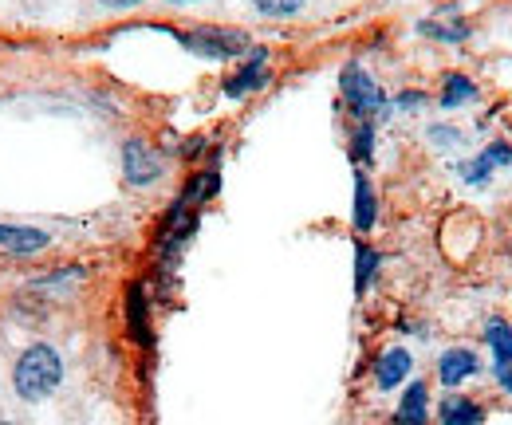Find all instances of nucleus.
<instances>
[{
	"mask_svg": "<svg viewBox=\"0 0 512 425\" xmlns=\"http://www.w3.org/2000/svg\"><path fill=\"white\" fill-rule=\"evenodd\" d=\"M60 378H64V363H60V355H56L52 347H44V343L28 347V351L20 355V363H16V390H20V398H28V402L48 398V394L60 386Z\"/></svg>",
	"mask_w": 512,
	"mask_h": 425,
	"instance_id": "obj_1",
	"label": "nucleus"
},
{
	"mask_svg": "<svg viewBox=\"0 0 512 425\" xmlns=\"http://www.w3.org/2000/svg\"><path fill=\"white\" fill-rule=\"evenodd\" d=\"M339 91H343L347 111H351L359 122H371L375 115H383L386 111L383 87H379L359 63H347V67H343V75H339Z\"/></svg>",
	"mask_w": 512,
	"mask_h": 425,
	"instance_id": "obj_2",
	"label": "nucleus"
},
{
	"mask_svg": "<svg viewBox=\"0 0 512 425\" xmlns=\"http://www.w3.org/2000/svg\"><path fill=\"white\" fill-rule=\"evenodd\" d=\"M182 48H190L197 56H209V60H237V56H249L253 44L245 32L237 28H197V32H174Z\"/></svg>",
	"mask_w": 512,
	"mask_h": 425,
	"instance_id": "obj_3",
	"label": "nucleus"
},
{
	"mask_svg": "<svg viewBox=\"0 0 512 425\" xmlns=\"http://www.w3.org/2000/svg\"><path fill=\"white\" fill-rule=\"evenodd\" d=\"M123 174H127L130 185H154L162 178V154L150 142L130 138L123 146Z\"/></svg>",
	"mask_w": 512,
	"mask_h": 425,
	"instance_id": "obj_4",
	"label": "nucleus"
},
{
	"mask_svg": "<svg viewBox=\"0 0 512 425\" xmlns=\"http://www.w3.org/2000/svg\"><path fill=\"white\" fill-rule=\"evenodd\" d=\"M264 83H268V52H264V48H253V52L245 56V63L225 79V95H229V99H245V95L260 91Z\"/></svg>",
	"mask_w": 512,
	"mask_h": 425,
	"instance_id": "obj_5",
	"label": "nucleus"
},
{
	"mask_svg": "<svg viewBox=\"0 0 512 425\" xmlns=\"http://www.w3.org/2000/svg\"><path fill=\"white\" fill-rule=\"evenodd\" d=\"M394 425H430V390L426 382H410L394 410Z\"/></svg>",
	"mask_w": 512,
	"mask_h": 425,
	"instance_id": "obj_6",
	"label": "nucleus"
},
{
	"mask_svg": "<svg viewBox=\"0 0 512 425\" xmlns=\"http://www.w3.org/2000/svg\"><path fill=\"white\" fill-rule=\"evenodd\" d=\"M477 370H481L477 351H469V347H449L446 355H442V363H438V378H442L446 386H461V382L473 378Z\"/></svg>",
	"mask_w": 512,
	"mask_h": 425,
	"instance_id": "obj_7",
	"label": "nucleus"
},
{
	"mask_svg": "<svg viewBox=\"0 0 512 425\" xmlns=\"http://www.w3.org/2000/svg\"><path fill=\"white\" fill-rule=\"evenodd\" d=\"M127 331L134 343H150V300L142 284H130L127 292Z\"/></svg>",
	"mask_w": 512,
	"mask_h": 425,
	"instance_id": "obj_8",
	"label": "nucleus"
},
{
	"mask_svg": "<svg viewBox=\"0 0 512 425\" xmlns=\"http://www.w3.org/2000/svg\"><path fill=\"white\" fill-rule=\"evenodd\" d=\"M438 418H442V425H485V406L465 398V394H449Z\"/></svg>",
	"mask_w": 512,
	"mask_h": 425,
	"instance_id": "obj_9",
	"label": "nucleus"
},
{
	"mask_svg": "<svg viewBox=\"0 0 512 425\" xmlns=\"http://www.w3.org/2000/svg\"><path fill=\"white\" fill-rule=\"evenodd\" d=\"M379 221V197L371 189V178L367 174H355V229L359 233H371Z\"/></svg>",
	"mask_w": 512,
	"mask_h": 425,
	"instance_id": "obj_10",
	"label": "nucleus"
},
{
	"mask_svg": "<svg viewBox=\"0 0 512 425\" xmlns=\"http://www.w3.org/2000/svg\"><path fill=\"white\" fill-rule=\"evenodd\" d=\"M410 366H414V359H410V351L394 347V351H386L383 359L375 363V382H379L383 390H394V386H402V378L410 374Z\"/></svg>",
	"mask_w": 512,
	"mask_h": 425,
	"instance_id": "obj_11",
	"label": "nucleus"
},
{
	"mask_svg": "<svg viewBox=\"0 0 512 425\" xmlns=\"http://www.w3.org/2000/svg\"><path fill=\"white\" fill-rule=\"evenodd\" d=\"M48 233L44 229H24V225H0V248H12V252H40L48 248Z\"/></svg>",
	"mask_w": 512,
	"mask_h": 425,
	"instance_id": "obj_12",
	"label": "nucleus"
},
{
	"mask_svg": "<svg viewBox=\"0 0 512 425\" xmlns=\"http://www.w3.org/2000/svg\"><path fill=\"white\" fill-rule=\"evenodd\" d=\"M485 343H489V351H493V366L512 363V327L505 323V319H489V327H485Z\"/></svg>",
	"mask_w": 512,
	"mask_h": 425,
	"instance_id": "obj_13",
	"label": "nucleus"
},
{
	"mask_svg": "<svg viewBox=\"0 0 512 425\" xmlns=\"http://www.w3.org/2000/svg\"><path fill=\"white\" fill-rule=\"evenodd\" d=\"M469 99H477V83L469 79V75H461V71H453L446 75V83H442V107L453 111V107H461V103H469Z\"/></svg>",
	"mask_w": 512,
	"mask_h": 425,
	"instance_id": "obj_14",
	"label": "nucleus"
},
{
	"mask_svg": "<svg viewBox=\"0 0 512 425\" xmlns=\"http://www.w3.org/2000/svg\"><path fill=\"white\" fill-rule=\"evenodd\" d=\"M375 268H379V252H375L371 244H355V292H359V296L367 292Z\"/></svg>",
	"mask_w": 512,
	"mask_h": 425,
	"instance_id": "obj_15",
	"label": "nucleus"
},
{
	"mask_svg": "<svg viewBox=\"0 0 512 425\" xmlns=\"http://www.w3.org/2000/svg\"><path fill=\"white\" fill-rule=\"evenodd\" d=\"M375 154V122H359L355 138H351V158L355 162H367Z\"/></svg>",
	"mask_w": 512,
	"mask_h": 425,
	"instance_id": "obj_16",
	"label": "nucleus"
},
{
	"mask_svg": "<svg viewBox=\"0 0 512 425\" xmlns=\"http://www.w3.org/2000/svg\"><path fill=\"white\" fill-rule=\"evenodd\" d=\"M481 154L489 158V166H493V170H501V166H512V146H509V142H489Z\"/></svg>",
	"mask_w": 512,
	"mask_h": 425,
	"instance_id": "obj_17",
	"label": "nucleus"
},
{
	"mask_svg": "<svg viewBox=\"0 0 512 425\" xmlns=\"http://www.w3.org/2000/svg\"><path fill=\"white\" fill-rule=\"evenodd\" d=\"M253 4L264 12V16H292L304 0H253Z\"/></svg>",
	"mask_w": 512,
	"mask_h": 425,
	"instance_id": "obj_18",
	"label": "nucleus"
},
{
	"mask_svg": "<svg viewBox=\"0 0 512 425\" xmlns=\"http://www.w3.org/2000/svg\"><path fill=\"white\" fill-rule=\"evenodd\" d=\"M430 142H438V146H457L461 142V130L457 126H430Z\"/></svg>",
	"mask_w": 512,
	"mask_h": 425,
	"instance_id": "obj_19",
	"label": "nucleus"
},
{
	"mask_svg": "<svg viewBox=\"0 0 512 425\" xmlns=\"http://www.w3.org/2000/svg\"><path fill=\"white\" fill-rule=\"evenodd\" d=\"M398 107H402V111H414V107H426V95H422V91H406V95H398Z\"/></svg>",
	"mask_w": 512,
	"mask_h": 425,
	"instance_id": "obj_20",
	"label": "nucleus"
},
{
	"mask_svg": "<svg viewBox=\"0 0 512 425\" xmlns=\"http://www.w3.org/2000/svg\"><path fill=\"white\" fill-rule=\"evenodd\" d=\"M493 374H497V386L505 390V394H512V363L505 366H493Z\"/></svg>",
	"mask_w": 512,
	"mask_h": 425,
	"instance_id": "obj_21",
	"label": "nucleus"
},
{
	"mask_svg": "<svg viewBox=\"0 0 512 425\" xmlns=\"http://www.w3.org/2000/svg\"><path fill=\"white\" fill-rule=\"evenodd\" d=\"M107 8H130V4H142V0H103Z\"/></svg>",
	"mask_w": 512,
	"mask_h": 425,
	"instance_id": "obj_22",
	"label": "nucleus"
},
{
	"mask_svg": "<svg viewBox=\"0 0 512 425\" xmlns=\"http://www.w3.org/2000/svg\"><path fill=\"white\" fill-rule=\"evenodd\" d=\"M174 4H186V0H174Z\"/></svg>",
	"mask_w": 512,
	"mask_h": 425,
	"instance_id": "obj_23",
	"label": "nucleus"
},
{
	"mask_svg": "<svg viewBox=\"0 0 512 425\" xmlns=\"http://www.w3.org/2000/svg\"><path fill=\"white\" fill-rule=\"evenodd\" d=\"M0 425H4V422H0Z\"/></svg>",
	"mask_w": 512,
	"mask_h": 425,
	"instance_id": "obj_24",
	"label": "nucleus"
}]
</instances>
